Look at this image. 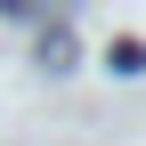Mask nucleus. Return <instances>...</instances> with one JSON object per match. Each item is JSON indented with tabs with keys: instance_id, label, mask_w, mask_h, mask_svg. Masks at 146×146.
Masks as SVG:
<instances>
[{
	"instance_id": "1",
	"label": "nucleus",
	"mask_w": 146,
	"mask_h": 146,
	"mask_svg": "<svg viewBox=\"0 0 146 146\" xmlns=\"http://www.w3.org/2000/svg\"><path fill=\"white\" fill-rule=\"evenodd\" d=\"M114 73H146V49L138 41H114Z\"/></svg>"
}]
</instances>
